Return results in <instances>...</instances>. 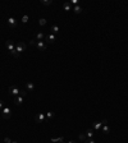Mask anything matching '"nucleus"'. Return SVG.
I'll use <instances>...</instances> for the list:
<instances>
[{
    "label": "nucleus",
    "mask_w": 128,
    "mask_h": 143,
    "mask_svg": "<svg viewBox=\"0 0 128 143\" xmlns=\"http://www.w3.org/2000/svg\"><path fill=\"white\" fill-rule=\"evenodd\" d=\"M22 102H23V96H17V97H14V105L19 106V105H22Z\"/></svg>",
    "instance_id": "obj_9"
},
{
    "label": "nucleus",
    "mask_w": 128,
    "mask_h": 143,
    "mask_svg": "<svg viewBox=\"0 0 128 143\" xmlns=\"http://www.w3.org/2000/svg\"><path fill=\"white\" fill-rule=\"evenodd\" d=\"M12 143H18V142H13V141H12Z\"/></svg>",
    "instance_id": "obj_28"
},
{
    "label": "nucleus",
    "mask_w": 128,
    "mask_h": 143,
    "mask_svg": "<svg viewBox=\"0 0 128 143\" xmlns=\"http://www.w3.org/2000/svg\"><path fill=\"white\" fill-rule=\"evenodd\" d=\"M63 8L65 12H69V10H72V5H70V3H64L63 4Z\"/></svg>",
    "instance_id": "obj_18"
},
{
    "label": "nucleus",
    "mask_w": 128,
    "mask_h": 143,
    "mask_svg": "<svg viewBox=\"0 0 128 143\" xmlns=\"http://www.w3.org/2000/svg\"><path fill=\"white\" fill-rule=\"evenodd\" d=\"M44 38H45V35L42 33V32H39L37 35H36V41H44Z\"/></svg>",
    "instance_id": "obj_16"
},
{
    "label": "nucleus",
    "mask_w": 128,
    "mask_h": 143,
    "mask_svg": "<svg viewBox=\"0 0 128 143\" xmlns=\"http://www.w3.org/2000/svg\"><path fill=\"white\" fill-rule=\"evenodd\" d=\"M50 31H51V33H53V35H57V33L59 32V27H58L57 24H54V26H51Z\"/></svg>",
    "instance_id": "obj_15"
},
{
    "label": "nucleus",
    "mask_w": 128,
    "mask_h": 143,
    "mask_svg": "<svg viewBox=\"0 0 128 143\" xmlns=\"http://www.w3.org/2000/svg\"><path fill=\"white\" fill-rule=\"evenodd\" d=\"M4 142H7V143H12V141H10L9 138H5V139H4Z\"/></svg>",
    "instance_id": "obj_26"
},
{
    "label": "nucleus",
    "mask_w": 128,
    "mask_h": 143,
    "mask_svg": "<svg viewBox=\"0 0 128 143\" xmlns=\"http://www.w3.org/2000/svg\"><path fill=\"white\" fill-rule=\"evenodd\" d=\"M39 24H40V26H45V24H46V19H45V18H40L39 19Z\"/></svg>",
    "instance_id": "obj_20"
},
{
    "label": "nucleus",
    "mask_w": 128,
    "mask_h": 143,
    "mask_svg": "<svg viewBox=\"0 0 128 143\" xmlns=\"http://www.w3.org/2000/svg\"><path fill=\"white\" fill-rule=\"evenodd\" d=\"M1 116L4 119H9L10 116H12V110H10L9 106H4V109L1 110Z\"/></svg>",
    "instance_id": "obj_4"
},
{
    "label": "nucleus",
    "mask_w": 128,
    "mask_h": 143,
    "mask_svg": "<svg viewBox=\"0 0 128 143\" xmlns=\"http://www.w3.org/2000/svg\"><path fill=\"white\" fill-rule=\"evenodd\" d=\"M3 109H4V102L0 101V110H3Z\"/></svg>",
    "instance_id": "obj_25"
},
{
    "label": "nucleus",
    "mask_w": 128,
    "mask_h": 143,
    "mask_svg": "<svg viewBox=\"0 0 128 143\" xmlns=\"http://www.w3.org/2000/svg\"><path fill=\"white\" fill-rule=\"evenodd\" d=\"M85 143H95V141H94V139H86Z\"/></svg>",
    "instance_id": "obj_24"
},
{
    "label": "nucleus",
    "mask_w": 128,
    "mask_h": 143,
    "mask_svg": "<svg viewBox=\"0 0 128 143\" xmlns=\"http://www.w3.org/2000/svg\"><path fill=\"white\" fill-rule=\"evenodd\" d=\"M26 44L23 42V41H18L17 44H16V50H17V52L21 54V52H23V51H26Z\"/></svg>",
    "instance_id": "obj_5"
},
{
    "label": "nucleus",
    "mask_w": 128,
    "mask_h": 143,
    "mask_svg": "<svg viewBox=\"0 0 128 143\" xmlns=\"http://www.w3.org/2000/svg\"><path fill=\"white\" fill-rule=\"evenodd\" d=\"M62 143H64V141H63V142H62Z\"/></svg>",
    "instance_id": "obj_29"
},
{
    "label": "nucleus",
    "mask_w": 128,
    "mask_h": 143,
    "mask_svg": "<svg viewBox=\"0 0 128 143\" xmlns=\"http://www.w3.org/2000/svg\"><path fill=\"white\" fill-rule=\"evenodd\" d=\"M5 45H7V49L9 50V52H10V55H12V56L19 57V54L17 52V50H16V45L13 44V41H12V40H7Z\"/></svg>",
    "instance_id": "obj_1"
},
{
    "label": "nucleus",
    "mask_w": 128,
    "mask_h": 143,
    "mask_svg": "<svg viewBox=\"0 0 128 143\" xmlns=\"http://www.w3.org/2000/svg\"><path fill=\"white\" fill-rule=\"evenodd\" d=\"M21 91H22V89L18 88L17 86H10L9 87V95L13 96V98H14V97H17V96H19Z\"/></svg>",
    "instance_id": "obj_2"
},
{
    "label": "nucleus",
    "mask_w": 128,
    "mask_h": 143,
    "mask_svg": "<svg viewBox=\"0 0 128 143\" xmlns=\"http://www.w3.org/2000/svg\"><path fill=\"white\" fill-rule=\"evenodd\" d=\"M33 46L37 49V50H40V51H45L46 47H48L46 42H44V41H35V45Z\"/></svg>",
    "instance_id": "obj_3"
},
{
    "label": "nucleus",
    "mask_w": 128,
    "mask_h": 143,
    "mask_svg": "<svg viewBox=\"0 0 128 143\" xmlns=\"http://www.w3.org/2000/svg\"><path fill=\"white\" fill-rule=\"evenodd\" d=\"M44 120H46V116L44 113H40L36 115V123H44Z\"/></svg>",
    "instance_id": "obj_8"
},
{
    "label": "nucleus",
    "mask_w": 128,
    "mask_h": 143,
    "mask_svg": "<svg viewBox=\"0 0 128 143\" xmlns=\"http://www.w3.org/2000/svg\"><path fill=\"white\" fill-rule=\"evenodd\" d=\"M41 4L42 5H50L51 4V0H41Z\"/></svg>",
    "instance_id": "obj_21"
},
{
    "label": "nucleus",
    "mask_w": 128,
    "mask_h": 143,
    "mask_svg": "<svg viewBox=\"0 0 128 143\" xmlns=\"http://www.w3.org/2000/svg\"><path fill=\"white\" fill-rule=\"evenodd\" d=\"M8 24H9L10 28H16L18 23H17V20H16L14 17H10V18H8Z\"/></svg>",
    "instance_id": "obj_6"
},
{
    "label": "nucleus",
    "mask_w": 128,
    "mask_h": 143,
    "mask_svg": "<svg viewBox=\"0 0 128 143\" xmlns=\"http://www.w3.org/2000/svg\"><path fill=\"white\" fill-rule=\"evenodd\" d=\"M68 143H76V142H73V141H69V142Z\"/></svg>",
    "instance_id": "obj_27"
},
{
    "label": "nucleus",
    "mask_w": 128,
    "mask_h": 143,
    "mask_svg": "<svg viewBox=\"0 0 128 143\" xmlns=\"http://www.w3.org/2000/svg\"><path fill=\"white\" fill-rule=\"evenodd\" d=\"M72 10H73V12H74V13H76V14H79V13H82V7H81V5H76V7H73V8H72Z\"/></svg>",
    "instance_id": "obj_13"
},
{
    "label": "nucleus",
    "mask_w": 128,
    "mask_h": 143,
    "mask_svg": "<svg viewBox=\"0 0 128 143\" xmlns=\"http://www.w3.org/2000/svg\"><path fill=\"white\" fill-rule=\"evenodd\" d=\"M101 130H103V133L109 134V133H110V126H109L108 124H104V125H103V128H101Z\"/></svg>",
    "instance_id": "obj_14"
},
{
    "label": "nucleus",
    "mask_w": 128,
    "mask_h": 143,
    "mask_svg": "<svg viewBox=\"0 0 128 143\" xmlns=\"http://www.w3.org/2000/svg\"><path fill=\"white\" fill-rule=\"evenodd\" d=\"M64 141V138L63 137H59V138H51V142L57 143V142H63Z\"/></svg>",
    "instance_id": "obj_19"
},
{
    "label": "nucleus",
    "mask_w": 128,
    "mask_h": 143,
    "mask_svg": "<svg viewBox=\"0 0 128 143\" xmlns=\"http://www.w3.org/2000/svg\"><path fill=\"white\" fill-rule=\"evenodd\" d=\"M79 139L81 141H86V134H79Z\"/></svg>",
    "instance_id": "obj_23"
},
{
    "label": "nucleus",
    "mask_w": 128,
    "mask_h": 143,
    "mask_svg": "<svg viewBox=\"0 0 128 143\" xmlns=\"http://www.w3.org/2000/svg\"><path fill=\"white\" fill-rule=\"evenodd\" d=\"M55 40H57V38H55V35H53V33H50L49 36H46V42H48V44H53Z\"/></svg>",
    "instance_id": "obj_11"
},
{
    "label": "nucleus",
    "mask_w": 128,
    "mask_h": 143,
    "mask_svg": "<svg viewBox=\"0 0 128 143\" xmlns=\"http://www.w3.org/2000/svg\"><path fill=\"white\" fill-rule=\"evenodd\" d=\"M45 116H46V120H51V119L55 116V114H54L53 111H48V113L45 114Z\"/></svg>",
    "instance_id": "obj_17"
},
{
    "label": "nucleus",
    "mask_w": 128,
    "mask_h": 143,
    "mask_svg": "<svg viewBox=\"0 0 128 143\" xmlns=\"http://www.w3.org/2000/svg\"><path fill=\"white\" fill-rule=\"evenodd\" d=\"M35 89V84L32 83V82H27L26 83V91L27 92H31V91H33Z\"/></svg>",
    "instance_id": "obj_10"
},
{
    "label": "nucleus",
    "mask_w": 128,
    "mask_h": 143,
    "mask_svg": "<svg viewBox=\"0 0 128 143\" xmlns=\"http://www.w3.org/2000/svg\"><path fill=\"white\" fill-rule=\"evenodd\" d=\"M28 19H30L28 15H23V17H22V22H23V23H27V22H28Z\"/></svg>",
    "instance_id": "obj_22"
},
{
    "label": "nucleus",
    "mask_w": 128,
    "mask_h": 143,
    "mask_svg": "<svg viewBox=\"0 0 128 143\" xmlns=\"http://www.w3.org/2000/svg\"><path fill=\"white\" fill-rule=\"evenodd\" d=\"M103 121H96V123H94V125H92V129L95 130V132H100L101 130V128H103Z\"/></svg>",
    "instance_id": "obj_7"
},
{
    "label": "nucleus",
    "mask_w": 128,
    "mask_h": 143,
    "mask_svg": "<svg viewBox=\"0 0 128 143\" xmlns=\"http://www.w3.org/2000/svg\"><path fill=\"white\" fill-rule=\"evenodd\" d=\"M94 137V129H87L86 130V139H92Z\"/></svg>",
    "instance_id": "obj_12"
}]
</instances>
